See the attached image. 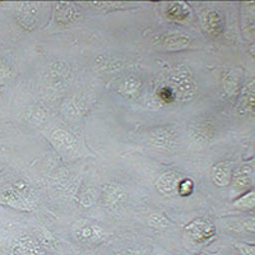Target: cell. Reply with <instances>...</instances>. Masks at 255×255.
Returning <instances> with one entry per match:
<instances>
[{
  "instance_id": "7",
  "label": "cell",
  "mask_w": 255,
  "mask_h": 255,
  "mask_svg": "<svg viewBox=\"0 0 255 255\" xmlns=\"http://www.w3.org/2000/svg\"><path fill=\"white\" fill-rule=\"evenodd\" d=\"M253 170L249 166L241 167L234 176V185L236 189H245L253 183Z\"/></svg>"
},
{
  "instance_id": "3",
  "label": "cell",
  "mask_w": 255,
  "mask_h": 255,
  "mask_svg": "<svg viewBox=\"0 0 255 255\" xmlns=\"http://www.w3.org/2000/svg\"><path fill=\"white\" fill-rule=\"evenodd\" d=\"M203 26L207 33L211 35L212 37H216V36L220 35L223 27V22L220 13L216 12V10H211V12L207 13L203 20Z\"/></svg>"
},
{
  "instance_id": "18",
  "label": "cell",
  "mask_w": 255,
  "mask_h": 255,
  "mask_svg": "<svg viewBox=\"0 0 255 255\" xmlns=\"http://www.w3.org/2000/svg\"><path fill=\"white\" fill-rule=\"evenodd\" d=\"M199 255H208V254H199Z\"/></svg>"
},
{
  "instance_id": "10",
  "label": "cell",
  "mask_w": 255,
  "mask_h": 255,
  "mask_svg": "<svg viewBox=\"0 0 255 255\" xmlns=\"http://www.w3.org/2000/svg\"><path fill=\"white\" fill-rule=\"evenodd\" d=\"M254 83H252V86H248V88L244 91L243 97H240V102H239V111L244 113L245 110L249 111L250 109L253 110V106H254V88H253Z\"/></svg>"
},
{
  "instance_id": "13",
  "label": "cell",
  "mask_w": 255,
  "mask_h": 255,
  "mask_svg": "<svg viewBox=\"0 0 255 255\" xmlns=\"http://www.w3.org/2000/svg\"><path fill=\"white\" fill-rule=\"evenodd\" d=\"M193 189H194V183L190 179H184L179 181L176 191L181 197H189L193 193Z\"/></svg>"
},
{
  "instance_id": "15",
  "label": "cell",
  "mask_w": 255,
  "mask_h": 255,
  "mask_svg": "<svg viewBox=\"0 0 255 255\" xmlns=\"http://www.w3.org/2000/svg\"><path fill=\"white\" fill-rule=\"evenodd\" d=\"M225 90H226L230 95H232V93H235L236 91H238V79L235 78V76L230 74V76L227 77L226 81H225Z\"/></svg>"
},
{
  "instance_id": "5",
  "label": "cell",
  "mask_w": 255,
  "mask_h": 255,
  "mask_svg": "<svg viewBox=\"0 0 255 255\" xmlns=\"http://www.w3.org/2000/svg\"><path fill=\"white\" fill-rule=\"evenodd\" d=\"M212 177L216 185L226 186L231 181V166L227 162H220L213 167Z\"/></svg>"
},
{
  "instance_id": "8",
  "label": "cell",
  "mask_w": 255,
  "mask_h": 255,
  "mask_svg": "<svg viewBox=\"0 0 255 255\" xmlns=\"http://www.w3.org/2000/svg\"><path fill=\"white\" fill-rule=\"evenodd\" d=\"M10 255H37V248L31 239H22L15 244Z\"/></svg>"
},
{
  "instance_id": "16",
  "label": "cell",
  "mask_w": 255,
  "mask_h": 255,
  "mask_svg": "<svg viewBox=\"0 0 255 255\" xmlns=\"http://www.w3.org/2000/svg\"><path fill=\"white\" fill-rule=\"evenodd\" d=\"M158 97L165 102H171L175 99V93L170 87H163L158 91Z\"/></svg>"
},
{
  "instance_id": "14",
  "label": "cell",
  "mask_w": 255,
  "mask_h": 255,
  "mask_svg": "<svg viewBox=\"0 0 255 255\" xmlns=\"http://www.w3.org/2000/svg\"><path fill=\"white\" fill-rule=\"evenodd\" d=\"M235 207H239V208L244 209H250L254 207V191L252 193H248L247 195H244L243 198L235 202Z\"/></svg>"
},
{
  "instance_id": "11",
  "label": "cell",
  "mask_w": 255,
  "mask_h": 255,
  "mask_svg": "<svg viewBox=\"0 0 255 255\" xmlns=\"http://www.w3.org/2000/svg\"><path fill=\"white\" fill-rule=\"evenodd\" d=\"M104 195L105 200H106L109 204H115L122 199L123 189L118 185H109L105 188Z\"/></svg>"
},
{
  "instance_id": "17",
  "label": "cell",
  "mask_w": 255,
  "mask_h": 255,
  "mask_svg": "<svg viewBox=\"0 0 255 255\" xmlns=\"http://www.w3.org/2000/svg\"><path fill=\"white\" fill-rule=\"evenodd\" d=\"M236 248L243 255H255L254 247L249 244H236Z\"/></svg>"
},
{
  "instance_id": "1",
  "label": "cell",
  "mask_w": 255,
  "mask_h": 255,
  "mask_svg": "<svg viewBox=\"0 0 255 255\" xmlns=\"http://www.w3.org/2000/svg\"><path fill=\"white\" fill-rule=\"evenodd\" d=\"M186 234L193 241L198 244H204L211 241L216 236V229L211 222L202 218L194 220L185 227Z\"/></svg>"
},
{
  "instance_id": "9",
  "label": "cell",
  "mask_w": 255,
  "mask_h": 255,
  "mask_svg": "<svg viewBox=\"0 0 255 255\" xmlns=\"http://www.w3.org/2000/svg\"><path fill=\"white\" fill-rule=\"evenodd\" d=\"M189 15V9L185 4L175 3L167 8V18L171 20H183Z\"/></svg>"
},
{
  "instance_id": "6",
  "label": "cell",
  "mask_w": 255,
  "mask_h": 255,
  "mask_svg": "<svg viewBox=\"0 0 255 255\" xmlns=\"http://www.w3.org/2000/svg\"><path fill=\"white\" fill-rule=\"evenodd\" d=\"M179 177L172 172L163 174L157 181V188L165 195H172L176 191L177 184H179Z\"/></svg>"
},
{
  "instance_id": "4",
  "label": "cell",
  "mask_w": 255,
  "mask_h": 255,
  "mask_svg": "<svg viewBox=\"0 0 255 255\" xmlns=\"http://www.w3.org/2000/svg\"><path fill=\"white\" fill-rule=\"evenodd\" d=\"M172 84H174V88H171V90H175L177 95L185 96V97L191 95V90L194 87V84L191 82L190 76H188L186 73L180 72L172 77Z\"/></svg>"
},
{
  "instance_id": "2",
  "label": "cell",
  "mask_w": 255,
  "mask_h": 255,
  "mask_svg": "<svg viewBox=\"0 0 255 255\" xmlns=\"http://www.w3.org/2000/svg\"><path fill=\"white\" fill-rule=\"evenodd\" d=\"M158 45L168 51L185 50L190 46V41L183 35H167L158 38Z\"/></svg>"
},
{
  "instance_id": "12",
  "label": "cell",
  "mask_w": 255,
  "mask_h": 255,
  "mask_svg": "<svg viewBox=\"0 0 255 255\" xmlns=\"http://www.w3.org/2000/svg\"><path fill=\"white\" fill-rule=\"evenodd\" d=\"M174 139L170 134V131L167 130H158L152 135L151 140L153 142V144H156L157 147H167L170 145L171 140Z\"/></svg>"
}]
</instances>
